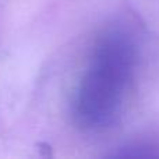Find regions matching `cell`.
Listing matches in <instances>:
<instances>
[{"label": "cell", "mask_w": 159, "mask_h": 159, "mask_svg": "<svg viewBox=\"0 0 159 159\" xmlns=\"http://www.w3.org/2000/svg\"><path fill=\"white\" fill-rule=\"evenodd\" d=\"M144 63V41L133 22L115 21L95 39L71 103L75 126L103 133L124 119L137 91Z\"/></svg>", "instance_id": "1"}]
</instances>
